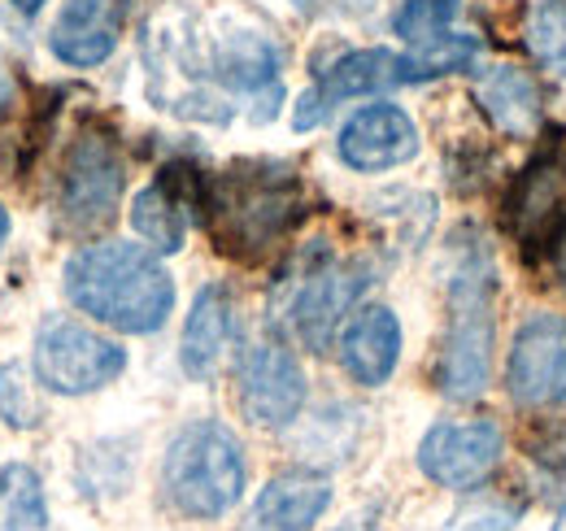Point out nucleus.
Instances as JSON below:
<instances>
[{
  "label": "nucleus",
  "mask_w": 566,
  "mask_h": 531,
  "mask_svg": "<svg viewBox=\"0 0 566 531\" xmlns=\"http://www.w3.org/2000/svg\"><path fill=\"white\" fill-rule=\"evenodd\" d=\"M49 58L66 70H101L123 44V4L118 0H62L49 22Z\"/></svg>",
  "instance_id": "nucleus-14"
},
{
  "label": "nucleus",
  "mask_w": 566,
  "mask_h": 531,
  "mask_svg": "<svg viewBox=\"0 0 566 531\" xmlns=\"http://www.w3.org/2000/svg\"><path fill=\"white\" fill-rule=\"evenodd\" d=\"M0 423L9 431H35L44 423V405L22 362H0Z\"/></svg>",
  "instance_id": "nucleus-25"
},
{
  "label": "nucleus",
  "mask_w": 566,
  "mask_h": 531,
  "mask_svg": "<svg viewBox=\"0 0 566 531\" xmlns=\"http://www.w3.org/2000/svg\"><path fill=\"white\" fill-rule=\"evenodd\" d=\"M336 531H379L375 523H366V519H349V523H340Z\"/></svg>",
  "instance_id": "nucleus-32"
},
{
  "label": "nucleus",
  "mask_w": 566,
  "mask_h": 531,
  "mask_svg": "<svg viewBox=\"0 0 566 531\" xmlns=\"http://www.w3.org/2000/svg\"><path fill=\"white\" fill-rule=\"evenodd\" d=\"M62 292L83 319L118 335H157L175 314V274L136 240H96L62 266Z\"/></svg>",
  "instance_id": "nucleus-1"
},
{
  "label": "nucleus",
  "mask_w": 566,
  "mask_h": 531,
  "mask_svg": "<svg viewBox=\"0 0 566 531\" xmlns=\"http://www.w3.org/2000/svg\"><path fill=\"white\" fill-rule=\"evenodd\" d=\"M13 101H18V70L9 62V53L0 49V118L13 110Z\"/></svg>",
  "instance_id": "nucleus-28"
},
{
  "label": "nucleus",
  "mask_w": 566,
  "mask_h": 531,
  "mask_svg": "<svg viewBox=\"0 0 566 531\" xmlns=\"http://www.w3.org/2000/svg\"><path fill=\"white\" fill-rule=\"evenodd\" d=\"M9 231H13V218H9V205L0 200V253H4V244H9Z\"/></svg>",
  "instance_id": "nucleus-31"
},
{
  "label": "nucleus",
  "mask_w": 566,
  "mask_h": 531,
  "mask_svg": "<svg viewBox=\"0 0 566 531\" xmlns=\"http://www.w3.org/2000/svg\"><path fill=\"white\" fill-rule=\"evenodd\" d=\"M132 357L114 335L96 332L71 314H44L31 340V375L53 397H92L127 375Z\"/></svg>",
  "instance_id": "nucleus-5"
},
{
  "label": "nucleus",
  "mask_w": 566,
  "mask_h": 531,
  "mask_svg": "<svg viewBox=\"0 0 566 531\" xmlns=\"http://www.w3.org/2000/svg\"><path fill=\"white\" fill-rule=\"evenodd\" d=\"M401 344H406L401 319L379 301H361L349 314V323L340 327L336 357H340V371L357 388H384L397 375Z\"/></svg>",
  "instance_id": "nucleus-15"
},
{
  "label": "nucleus",
  "mask_w": 566,
  "mask_h": 531,
  "mask_svg": "<svg viewBox=\"0 0 566 531\" xmlns=\"http://www.w3.org/2000/svg\"><path fill=\"white\" fill-rule=\"evenodd\" d=\"M370 288V266L357 258H332L318 253L301 266L296 288L287 296V327L292 335L310 348V353H327L336 348L340 327L349 323L361 296Z\"/></svg>",
  "instance_id": "nucleus-8"
},
{
  "label": "nucleus",
  "mask_w": 566,
  "mask_h": 531,
  "mask_svg": "<svg viewBox=\"0 0 566 531\" xmlns=\"http://www.w3.org/2000/svg\"><path fill=\"white\" fill-rule=\"evenodd\" d=\"M249 488V458L240 436L218 418L184 423L161 454V492L166 501L197 523L227 519Z\"/></svg>",
  "instance_id": "nucleus-4"
},
{
  "label": "nucleus",
  "mask_w": 566,
  "mask_h": 531,
  "mask_svg": "<svg viewBox=\"0 0 566 531\" xmlns=\"http://www.w3.org/2000/svg\"><path fill=\"white\" fill-rule=\"evenodd\" d=\"M493 258L480 240L475 244L453 240V266L444 279L449 319H444V332L436 344V366H431L436 393L453 405L480 400L489 393V379H493Z\"/></svg>",
  "instance_id": "nucleus-2"
},
{
  "label": "nucleus",
  "mask_w": 566,
  "mask_h": 531,
  "mask_svg": "<svg viewBox=\"0 0 566 531\" xmlns=\"http://www.w3.org/2000/svg\"><path fill=\"white\" fill-rule=\"evenodd\" d=\"M301 218H305L301 170L275 157L235 162L206 184L201 222H210L218 249L227 253H240V258L266 253L271 244L296 231Z\"/></svg>",
  "instance_id": "nucleus-3"
},
{
  "label": "nucleus",
  "mask_w": 566,
  "mask_h": 531,
  "mask_svg": "<svg viewBox=\"0 0 566 531\" xmlns=\"http://www.w3.org/2000/svg\"><path fill=\"white\" fill-rule=\"evenodd\" d=\"M310 397L301 357L280 335H262L235 353V400L240 414L262 431H287Z\"/></svg>",
  "instance_id": "nucleus-9"
},
{
  "label": "nucleus",
  "mask_w": 566,
  "mask_h": 531,
  "mask_svg": "<svg viewBox=\"0 0 566 531\" xmlns=\"http://www.w3.org/2000/svg\"><path fill=\"white\" fill-rule=\"evenodd\" d=\"M318 101L327 105V114L345 101H375L392 87H406V53L397 49H384V44H370V49H345L336 53L327 66L314 70V83Z\"/></svg>",
  "instance_id": "nucleus-18"
},
{
  "label": "nucleus",
  "mask_w": 566,
  "mask_h": 531,
  "mask_svg": "<svg viewBox=\"0 0 566 531\" xmlns=\"http://www.w3.org/2000/svg\"><path fill=\"white\" fill-rule=\"evenodd\" d=\"M549 258H554V279H558V288L566 292V222L554 231V240H549Z\"/></svg>",
  "instance_id": "nucleus-29"
},
{
  "label": "nucleus",
  "mask_w": 566,
  "mask_h": 531,
  "mask_svg": "<svg viewBox=\"0 0 566 531\" xmlns=\"http://www.w3.org/2000/svg\"><path fill=\"white\" fill-rule=\"evenodd\" d=\"M49 523L40 470L27 462L0 466V531H49Z\"/></svg>",
  "instance_id": "nucleus-20"
},
{
  "label": "nucleus",
  "mask_w": 566,
  "mask_h": 531,
  "mask_svg": "<svg viewBox=\"0 0 566 531\" xmlns=\"http://www.w3.org/2000/svg\"><path fill=\"white\" fill-rule=\"evenodd\" d=\"M283 53L280 35L258 27V22H240L227 18L210 35V74L227 96H249V118L275 123L283 110Z\"/></svg>",
  "instance_id": "nucleus-7"
},
{
  "label": "nucleus",
  "mask_w": 566,
  "mask_h": 531,
  "mask_svg": "<svg viewBox=\"0 0 566 531\" xmlns=\"http://www.w3.org/2000/svg\"><path fill=\"white\" fill-rule=\"evenodd\" d=\"M127 192V157L114 132L83 127L57 166V218L66 231H101L118 218Z\"/></svg>",
  "instance_id": "nucleus-6"
},
{
  "label": "nucleus",
  "mask_w": 566,
  "mask_h": 531,
  "mask_svg": "<svg viewBox=\"0 0 566 531\" xmlns=\"http://www.w3.org/2000/svg\"><path fill=\"white\" fill-rule=\"evenodd\" d=\"M327 118H332V114H327V105L318 101V92H314V87H305V92L292 101V132L296 135L318 132Z\"/></svg>",
  "instance_id": "nucleus-27"
},
{
  "label": "nucleus",
  "mask_w": 566,
  "mask_h": 531,
  "mask_svg": "<svg viewBox=\"0 0 566 531\" xmlns=\"http://www.w3.org/2000/svg\"><path fill=\"white\" fill-rule=\"evenodd\" d=\"M523 510H527L523 497L475 488V497H467V501L449 514L444 531H514L518 519H523Z\"/></svg>",
  "instance_id": "nucleus-23"
},
{
  "label": "nucleus",
  "mask_w": 566,
  "mask_h": 531,
  "mask_svg": "<svg viewBox=\"0 0 566 531\" xmlns=\"http://www.w3.org/2000/svg\"><path fill=\"white\" fill-rule=\"evenodd\" d=\"M475 96H480L484 114H489L505 135L527 139V135L541 127V114H545L541 83L523 66H493L489 74H480Z\"/></svg>",
  "instance_id": "nucleus-19"
},
{
  "label": "nucleus",
  "mask_w": 566,
  "mask_h": 531,
  "mask_svg": "<svg viewBox=\"0 0 566 531\" xmlns=\"http://www.w3.org/2000/svg\"><path fill=\"white\" fill-rule=\"evenodd\" d=\"M475 58H480V40L467 35V31H449L444 40H436L427 49H406V87L458 74V70H471Z\"/></svg>",
  "instance_id": "nucleus-22"
},
{
  "label": "nucleus",
  "mask_w": 566,
  "mask_h": 531,
  "mask_svg": "<svg viewBox=\"0 0 566 531\" xmlns=\"http://www.w3.org/2000/svg\"><path fill=\"white\" fill-rule=\"evenodd\" d=\"M201 209H206V184L184 179L179 166H166L148 188L132 197V227L153 253L175 258L184 253L188 227L192 218H201Z\"/></svg>",
  "instance_id": "nucleus-13"
},
{
  "label": "nucleus",
  "mask_w": 566,
  "mask_h": 531,
  "mask_svg": "<svg viewBox=\"0 0 566 531\" xmlns=\"http://www.w3.org/2000/svg\"><path fill=\"white\" fill-rule=\"evenodd\" d=\"M554 531H566V514L558 519V523H554Z\"/></svg>",
  "instance_id": "nucleus-33"
},
{
  "label": "nucleus",
  "mask_w": 566,
  "mask_h": 531,
  "mask_svg": "<svg viewBox=\"0 0 566 531\" xmlns=\"http://www.w3.org/2000/svg\"><path fill=\"white\" fill-rule=\"evenodd\" d=\"M523 40L545 70H566V0H532Z\"/></svg>",
  "instance_id": "nucleus-24"
},
{
  "label": "nucleus",
  "mask_w": 566,
  "mask_h": 531,
  "mask_svg": "<svg viewBox=\"0 0 566 531\" xmlns=\"http://www.w3.org/2000/svg\"><path fill=\"white\" fill-rule=\"evenodd\" d=\"M505 454V431L493 418H467V423H431L419 440L415 462L431 483L453 492H475L493 479Z\"/></svg>",
  "instance_id": "nucleus-11"
},
{
  "label": "nucleus",
  "mask_w": 566,
  "mask_h": 531,
  "mask_svg": "<svg viewBox=\"0 0 566 531\" xmlns=\"http://www.w3.org/2000/svg\"><path fill=\"white\" fill-rule=\"evenodd\" d=\"M332 510V479L314 466H292L266 479L240 531H314Z\"/></svg>",
  "instance_id": "nucleus-17"
},
{
  "label": "nucleus",
  "mask_w": 566,
  "mask_h": 531,
  "mask_svg": "<svg viewBox=\"0 0 566 531\" xmlns=\"http://www.w3.org/2000/svg\"><path fill=\"white\" fill-rule=\"evenodd\" d=\"M4 4H9L18 18H27V22H31V18H40V13L49 9V0H4Z\"/></svg>",
  "instance_id": "nucleus-30"
},
{
  "label": "nucleus",
  "mask_w": 566,
  "mask_h": 531,
  "mask_svg": "<svg viewBox=\"0 0 566 531\" xmlns=\"http://www.w3.org/2000/svg\"><path fill=\"white\" fill-rule=\"evenodd\" d=\"M231 340H235V296L227 283L210 279L197 288L188 305L184 335H179V371L192 384H210L231 353Z\"/></svg>",
  "instance_id": "nucleus-16"
},
{
  "label": "nucleus",
  "mask_w": 566,
  "mask_h": 531,
  "mask_svg": "<svg viewBox=\"0 0 566 531\" xmlns=\"http://www.w3.org/2000/svg\"><path fill=\"white\" fill-rule=\"evenodd\" d=\"M419 153H423L419 123L410 118L406 105L384 101V96L357 105L354 114L340 123V132H336V157H340V166L354 170V175H388V170H401V166H410Z\"/></svg>",
  "instance_id": "nucleus-12"
},
{
  "label": "nucleus",
  "mask_w": 566,
  "mask_h": 531,
  "mask_svg": "<svg viewBox=\"0 0 566 531\" xmlns=\"http://www.w3.org/2000/svg\"><path fill=\"white\" fill-rule=\"evenodd\" d=\"M305 18H370L379 0H287Z\"/></svg>",
  "instance_id": "nucleus-26"
},
{
  "label": "nucleus",
  "mask_w": 566,
  "mask_h": 531,
  "mask_svg": "<svg viewBox=\"0 0 566 531\" xmlns=\"http://www.w3.org/2000/svg\"><path fill=\"white\" fill-rule=\"evenodd\" d=\"M458 13H462V0H397L392 35L406 49H427L458 27Z\"/></svg>",
  "instance_id": "nucleus-21"
},
{
  "label": "nucleus",
  "mask_w": 566,
  "mask_h": 531,
  "mask_svg": "<svg viewBox=\"0 0 566 531\" xmlns=\"http://www.w3.org/2000/svg\"><path fill=\"white\" fill-rule=\"evenodd\" d=\"M505 393L523 409L566 405V314L536 310L518 323L505 353Z\"/></svg>",
  "instance_id": "nucleus-10"
}]
</instances>
